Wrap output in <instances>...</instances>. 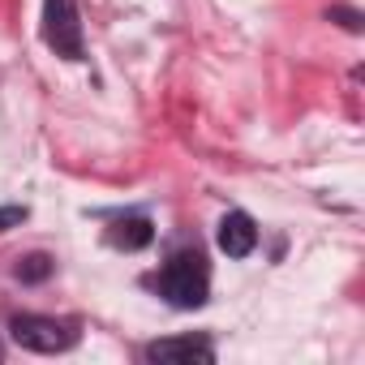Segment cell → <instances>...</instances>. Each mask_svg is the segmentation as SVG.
Segmentation results:
<instances>
[{"instance_id": "6da1fadb", "label": "cell", "mask_w": 365, "mask_h": 365, "mask_svg": "<svg viewBox=\"0 0 365 365\" xmlns=\"http://www.w3.org/2000/svg\"><path fill=\"white\" fill-rule=\"evenodd\" d=\"M159 292L176 305V309H198L211 297V271L207 258L185 250V254H172L159 271Z\"/></svg>"}, {"instance_id": "7a4b0ae2", "label": "cell", "mask_w": 365, "mask_h": 365, "mask_svg": "<svg viewBox=\"0 0 365 365\" xmlns=\"http://www.w3.org/2000/svg\"><path fill=\"white\" fill-rule=\"evenodd\" d=\"M9 335H14V344H22L26 352H43V356L69 352V348L78 344V331H73L69 322L43 318V314H18V318L9 322Z\"/></svg>"}, {"instance_id": "3957f363", "label": "cell", "mask_w": 365, "mask_h": 365, "mask_svg": "<svg viewBox=\"0 0 365 365\" xmlns=\"http://www.w3.org/2000/svg\"><path fill=\"white\" fill-rule=\"evenodd\" d=\"M43 43L61 61H82V18L78 0H43Z\"/></svg>"}, {"instance_id": "277c9868", "label": "cell", "mask_w": 365, "mask_h": 365, "mask_svg": "<svg viewBox=\"0 0 365 365\" xmlns=\"http://www.w3.org/2000/svg\"><path fill=\"white\" fill-rule=\"evenodd\" d=\"M146 361H155V365H211L215 348L207 335H172V339L146 344Z\"/></svg>"}, {"instance_id": "5b68a950", "label": "cell", "mask_w": 365, "mask_h": 365, "mask_svg": "<svg viewBox=\"0 0 365 365\" xmlns=\"http://www.w3.org/2000/svg\"><path fill=\"white\" fill-rule=\"evenodd\" d=\"M215 241H220V250H224L228 258H250V254L258 250V224H254L245 211H228V215L220 220Z\"/></svg>"}, {"instance_id": "8992f818", "label": "cell", "mask_w": 365, "mask_h": 365, "mask_svg": "<svg viewBox=\"0 0 365 365\" xmlns=\"http://www.w3.org/2000/svg\"><path fill=\"white\" fill-rule=\"evenodd\" d=\"M108 241H112L116 250H146V245L155 241V228H150L146 215H133V220H120V224L108 232Z\"/></svg>"}, {"instance_id": "52a82bcc", "label": "cell", "mask_w": 365, "mask_h": 365, "mask_svg": "<svg viewBox=\"0 0 365 365\" xmlns=\"http://www.w3.org/2000/svg\"><path fill=\"white\" fill-rule=\"evenodd\" d=\"M52 271H56V262H52L48 254H31V258H22V262H18V271H14V275H18L22 284H43Z\"/></svg>"}, {"instance_id": "ba28073f", "label": "cell", "mask_w": 365, "mask_h": 365, "mask_svg": "<svg viewBox=\"0 0 365 365\" xmlns=\"http://www.w3.org/2000/svg\"><path fill=\"white\" fill-rule=\"evenodd\" d=\"M26 207H0V232H9V228H18V224H26Z\"/></svg>"}]
</instances>
